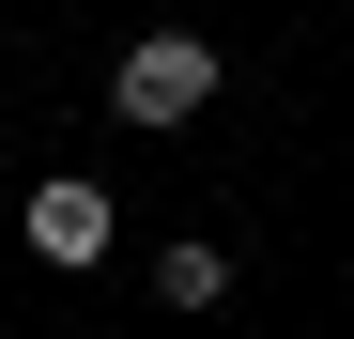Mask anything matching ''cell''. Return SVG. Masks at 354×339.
Segmentation results:
<instances>
[{"mask_svg": "<svg viewBox=\"0 0 354 339\" xmlns=\"http://www.w3.org/2000/svg\"><path fill=\"white\" fill-rule=\"evenodd\" d=\"M216 46L201 31H139L124 46V62H108V124H139V139H169V124H201V108H216Z\"/></svg>", "mask_w": 354, "mask_h": 339, "instance_id": "cell-1", "label": "cell"}, {"mask_svg": "<svg viewBox=\"0 0 354 339\" xmlns=\"http://www.w3.org/2000/svg\"><path fill=\"white\" fill-rule=\"evenodd\" d=\"M154 309H231V247L169 232V247H154Z\"/></svg>", "mask_w": 354, "mask_h": 339, "instance_id": "cell-3", "label": "cell"}, {"mask_svg": "<svg viewBox=\"0 0 354 339\" xmlns=\"http://www.w3.org/2000/svg\"><path fill=\"white\" fill-rule=\"evenodd\" d=\"M16 247H31L46 277H93L108 247H124V216H108V185H93V170H46V185L16 201Z\"/></svg>", "mask_w": 354, "mask_h": 339, "instance_id": "cell-2", "label": "cell"}]
</instances>
